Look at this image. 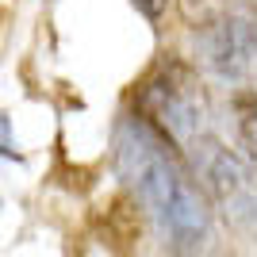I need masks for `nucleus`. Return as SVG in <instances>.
I'll return each instance as SVG.
<instances>
[{
    "instance_id": "39448f33",
    "label": "nucleus",
    "mask_w": 257,
    "mask_h": 257,
    "mask_svg": "<svg viewBox=\"0 0 257 257\" xmlns=\"http://www.w3.org/2000/svg\"><path fill=\"white\" fill-rule=\"evenodd\" d=\"M230 111H234V135H238V146L246 150V158L257 165V92L242 88L234 92L230 100Z\"/></svg>"
},
{
    "instance_id": "7ed1b4c3",
    "label": "nucleus",
    "mask_w": 257,
    "mask_h": 257,
    "mask_svg": "<svg viewBox=\"0 0 257 257\" xmlns=\"http://www.w3.org/2000/svg\"><path fill=\"white\" fill-rule=\"evenodd\" d=\"M196 54L223 81L246 77L257 62V0H223L196 31Z\"/></svg>"
},
{
    "instance_id": "423d86ee",
    "label": "nucleus",
    "mask_w": 257,
    "mask_h": 257,
    "mask_svg": "<svg viewBox=\"0 0 257 257\" xmlns=\"http://www.w3.org/2000/svg\"><path fill=\"white\" fill-rule=\"evenodd\" d=\"M131 4H135L146 20H161V16H165V8H169V0H131Z\"/></svg>"
},
{
    "instance_id": "f03ea898",
    "label": "nucleus",
    "mask_w": 257,
    "mask_h": 257,
    "mask_svg": "<svg viewBox=\"0 0 257 257\" xmlns=\"http://www.w3.org/2000/svg\"><path fill=\"white\" fill-rule=\"evenodd\" d=\"M139 115L150 119L181 150L192 146L200 135H207V92L200 85V73L184 58H161L139 88Z\"/></svg>"
},
{
    "instance_id": "f257e3e1",
    "label": "nucleus",
    "mask_w": 257,
    "mask_h": 257,
    "mask_svg": "<svg viewBox=\"0 0 257 257\" xmlns=\"http://www.w3.org/2000/svg\"><path fill=\"white\" fill-rule=\"evenodd\" d=\"M115 173L177 257H200L211 246V196L150 119L123 115L115 123Z\"/></svg>"
},
{
    "instance_id": "20e7f679",
    "label": "nucleus",
    "mask_w": 257,
    "mask_h": 257,
    "mask_svg": "<svg viewBox=\"0 0 257 257\" xmlns=\"http://www.w3.org/2000/svg\"><path fill=\"white\" fill-rule=\"evenodd\" d=\"M188 165H192L196 181L211 196L215 204H223L226 211H234L242 200H249V169L234 150H226L215 135H200L192 146H184Z\"/></svg>"
},
{
    "instance_id": "0eeeda50",
    "label": "nucleus",
    "mask_w": 257,
    "mask_h": 257,
    "mask_svg": "<svg viewBox=\"0 0 257 257\" xmlns=\"http://www.w3.org/2000/svg\"><path fill=\"white\" fill-rule=\"evenodd\" d=\"M0 139H4V158H20L16 146H12V123L8 119H0Z\"/></svg>"
}]
</instances>
